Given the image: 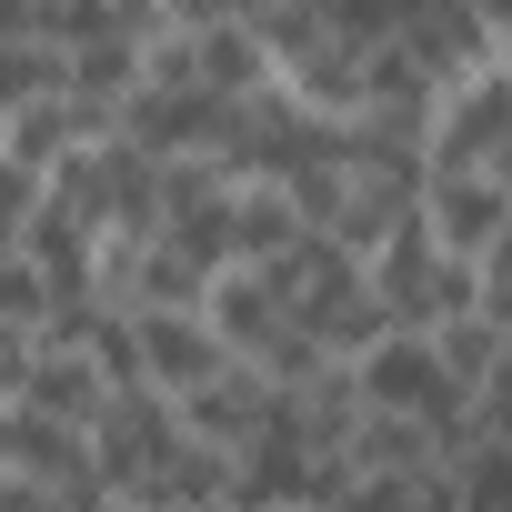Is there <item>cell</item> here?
<instances>
[{
  "mask_svg": "<svg viewBox=\"0 0 512 512\" xmlns=\"http://www.w3.org/2000/svg\"><path fill=\"white\" fill-rule=\"evenodd\" d=\"M362 292H372V312H382L392 332H442V322L472 312V272L442 262V251L422 241V221H402L372 262H362Z\"/></svg>",
  "mask_w": 512,
  "mask_h": 512,
  "instance_id": "1",
  "label": "cell"
},
{
  "mask_svg": "<svg viewBox=\"0 0 512 512\" xmlns=\"http://www.w3.org/2000/svg\"><path fill=\"white\" fill-rule=\"evenodd\" d=\"M352 392H362V412H402V422H432V432H472V402H462V382L442 372V352L422 332H392L382 352H362L352 362Z\"/></svg>",
  "mask_w": 512,
  "mask_h": 512,
  "instance_id": "2",
  "label": "cell"
},
{
  "mask_svg": "<svg viewBox=\"0 0 512 512\" xmlns=\"http://www.w3.org/2000/svg\"><path fill=\"white\" fill-rule=\"evenodd\" d=\"M412 221H422V241L442 251V262H482V251L512 231V191L492 181V171H422V191H412Z\"/></svg>",
  "mask_w": 512,
  "mask_h": 512,
  "instance_id": "3",
  "label": "cell"
},
{
  "mask_svg": "<svg viewBox=\"0 0 512 512\" xmlns=\"http://www.w3.org/2000/svg\"><path fill=\"white\" fill-rule=\"evenodd\" d=\"M121 322H131V372H141L151 402H191L231 372V352L211 342L201 312H121Z\"/></svg>",
  "mask_w": 512,
  "mask_h": 512,
  "instance_id": "4",
  "label": "cell"
},
{
  "mask_svg": "<svg viewBox=\"0 0 512 512\" xmlns=\"http://www.w3.org/2000/svg\"><path fill=\"white\" fill-rule=\"evenodd\" d=\"M91 141H111V121H101V111H81L71 91H41V101H21L11 121H0V171L51 181V171H61V161H81Z\"/></svg>",
  "mask_w": 512,
  "mask_h": 512,
  "instance_id": "5",
  "label": "cell"
},
{
  "mask_svg": "<svg viewBox=\"0 0 512 512\" xmlns=\"http://www.w3.org/2000/svg\"><path fill=\"white\" fill-rule=\"evenodd\" d=\"M101 402H111V382H101L91 352H31V372H21V412H31V422H51V432H91Z\"/></svg>",
  "mask_w": 512,
  "mask_h": 512,
  "instance_id": "6",
  "label": "cell"
},
{
  "mask_svg": "<svg viewBox=\"0 0 512 512\" xmlns=\"http://www.w3.org/2000/svg\"><path fill=\"white\" fill-rule=\"evenodd\" d=\"M422 342L442 352V372L462 382V402H472V392H482V382L502 372V352H512V342H502V332H492L482 312H462V322H442V332H422Z\"/></svg>",
  "mask_w": 512,
  "mask_h": 512,
  "instance_id": "7",
  "label": "cell"
},
{
  "mask_svg": "<svg viewBox=\"0 0 512 512\" xmlns=\"http://www.w3.org/2000/svg\"><path fill=\"white\" fill-rule=\"evenodd\" d=\"M472 312H482V322L512 342V231H502V241L482 251V262H472Z\"/></svg>",
  "mask_w": 512,
  "mask_h": 512,
  "instance_id": "8",
  "label": "cell"
},
{
  "mask_svg": "<svg viewBox=\"0 0 512 512\" xmlns=\"http://www.w3.org/2000/svg\"><path fill=\"white\" fill-rule=\"evenodd\" d=\"M31 211H41V181H21V171H0V262H11V251H21Z\"/></svg>",
  "mask_w": 512,
  "mask_h": 512,
  "instance_id": "9",
  "label": "cell"
},
{
  "mask_svg": "<svg viewBox=\"0 0 512 512\" xmlns=\"http://www.w3.org/2000/svg\"><path fill=\"white\" fill-rule=\"evenodd\" d=\"M0 512H61L51 482H0Z\"/></svg>",
  "mask_w": 512,
  "mask_h": 512,
  "instance_id": "10",
  "label": "cell"
},
{
  "mask_svg": "<svg viewBox=\"0 0 512 512\" xmlns=\"http://www.w3.org/2000/svg\"><path fill=\"white\" fill-rule=\"evenodd\" d=\"M61 512H141V502H121V492H61Z\"/></svg>",
  "mask_w": 512,
  "mask_h": 512,
  "instance_id": "11",
  "label": "cell"
},
{
  "mask_svg": "<svg viewBox=\"0 0 512 512\" xmlns=\"http://www.w3.org/2000/svg\"><path fill=\"white\" fill-rule=\"evenodd\" d=\"M272 512H282V502H272Z\"/></svg>",
  "mask_w": 512,
  "mask_h": 512,
  "instance_id": "12",
  "label": "cell"
}]
</instances>
